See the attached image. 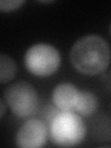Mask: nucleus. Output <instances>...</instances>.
<instances>
[{
	"instance_id": "5",
	"label": "nucleus",
	"mask_w": 111,
	"mask_h": 148,
	"mask_svg": "<svg viewBox=\"0 0 111 148\" xmlns=\"http://www.w3.org/2000/svg\"><path fill=\"white\" fill-rule=\"evenodd\" d=\"M47 128L41 119H28L16 134V145L21 148H40L46 142Z\"/></svg>"
},
{
	"instance_id": "8",
	"label": "nucleus",
	"mask_w": 111,
	"mask_h": 148,
	"mask_svg": "<svg viewBox=\"0 0 111 148\" xmlns=\"http://www.w3.org/2000/svg\"><path fill=\"white\" fill-rule=\"evenodd\" d=\"M17 74V65L12 58L0 54V83H7L13 80Z\"/></svg>"
},
{
	"instance_id": "10",
	"label": "nucleus",
	"mask_w": 111,
	"mask_h": 148,
	"mask_svg": "<svg viewBox=\"0 0 111 148\" xmlns=\"http://www.w3.org/2000/svg\"><path fill=\"white\" fill-rule=\"evenodd\" d=\"M6 113V106H5V103L0 99V119L3 118V116Z\"/></svg>"
},
{
	"instance_id": "4",
	"label": "nucleus",
	"mask_w": 111,
	"mask_h": 148,
	"mask_svg": "<svg viewBox=\"0 0 111 148\" xmlns=\"http://www.w3.org/2000/svg\"><path fill=\"white\" fill-rule=\"evenodd\" d=\"M5 101L18 118H28L35 113L39 103L38 94L31 83L18 81L5 90Z\"/></svg>"
},
{
	"instance_id": "7",
	"label": "nucleus",
	"mask_w": 111,
	"mask_h": 148,
	"mask_svg": "<svg viewBox=\"0 0 111 148\" xmlns=\"http://www.w3.org/2000/svg\"><path fill=\"white\" fill-rule=\"evenodd\" d=\"M98 108V99L89 91H79L74 110L83 117H89L95 113Z\"/></svg>"
},
{
	"instance_id": "3",
	"label": "nucleus",
	"mask_w": 111,
	"mask_h": 148,
	"mask_svg": "<svg viewBox=\"0 0 111 148\" xmlns=\"http://www.w3.org/2000/svg\"><path fill=\"white\" fill-rule=\"evenodd\" d=\"M24 61L27 69L32 74L38 77H47L58 69L61 56L53 45L39 43L27 50Z\"/></svg>"
},
{
	"instance_id": "6",
	"label": "nucleus",
	"mask_w": 111,
	"mask_h": 148,
	"mask_svg": "<svg viewBox=\"0 0 111 148\" xmlns=\"http://www.w3.org/2000/svg\"><path fill=\"white\" fill-rule=\"evenodd\" d=\"M78 88L69 82H63L55 87L52 100L60 111H73L78 98Z\"/></svg>"
},
{
	"instance_id": "9",
	"label": "nucleus",
	"mask_w": 111,
	"mask_h": 148,
	"mask_svg": "<svg viewBox=\"0 0 111 148\" xmlns=\"http://www.w3.org/2000/svg\"><path fill=\"white\" fill-rule=\"evenodd\" d=\"M24 0H0V11L10 12L17 10L24 5Z\"/></svg>"
},
{
	"instance_id": "1",
	"label": "nucleus",
	"mask_w": 111,
	"mask_h": 148,
	"mask_svg": "<svg viewBox=\"0 0 111 148\" xmlns=\"http://www.w3.org/2000/svg\"><path fill=\"white\" fill-rule=\"evenodd\" d=\"M71 61L79 72L96 75L104 72L110 62V50L101 36L89 34L76 41L71 50Z\"/></svg>"
},
{
	"instance_id": "2",
	"label": "nucleus",
	"mask_w": 111,
	"mask_h": 148,
	"mask_svg": "<svg viewBox=\"0 0 111 148\" xmlns=\"http://www.w3.org/2000/svg\"><path fill=\"white\" fill-rule=\"evenodd\" d=\"M49 124L51 140L58 146H77L85 138V123L73 111H59Z\"/></svg>"
}]
</instances>
